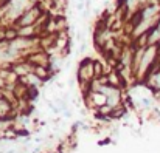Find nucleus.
<instances>
[{
	"mask_svg": "<svg viewBox=\"0 0 160 153\" xmlns=\"http://www.w3.org/2000/svg\"><path fill=\"white\" fill-rule=\"evenodd\" d=\"M95 77V68L93 60H84L79 67V79L81 82H90Z\"/></svg>",
	"mask_w": 160,
	"mask_h": 153,
	"instance_id": "f257e3e1",
	"label": "nucleus"
}]
</instances>
